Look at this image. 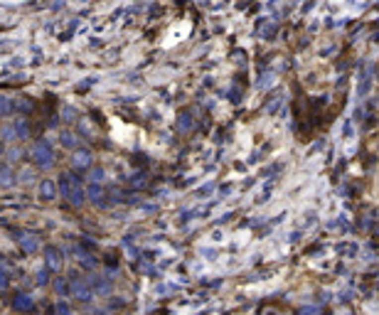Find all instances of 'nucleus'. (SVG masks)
<instances>
[{
    "label": "nucleus",
    "instance_id": "1",
    "mask_svg": "<svg viewBox=\"0 0 379 315\" xmlns=\"http://www.w3.org/2000/svg\"><path fill=\"white\" fill-rule=\"evenodd\" d=\"M69 293H71V298H76V301H81V303H89V301L94 298V288H91V283L81 281L76 273H74V278L69 281Z\"/></svg>",
    "mask_w": 379,
    "mask_h": 315
},
{
    "label": "nucleus",
    "instance_id": "8",
    "mask_svg": "<svg viewBox=\"0 0 379 315\" xmlns=\"http://www.w3.org/2000/svg\"><path fill=\"white\" fill-rule=\"evenodd\" d=\"M50 315H55V313H50Z\"/></svg>",
    "mask_w": 379,
    "mask_h": 315
},
{
    "label": "nucleus",
    "instance_id": "5",
    "mask_svg": "<svg viewBox=\"0 0 379 315\" xmlns=\"http://www.w3.org/2000/svg\"><path fill=\"white\" fill-rule=\"evenodd\" d=\"M55 288H57L60 296H66V281H64V278H57V281H55Z\"/></svg>",
    "mask_w": 379,
    "mask_h": 315
},
{
    "label": "nucleus",
    "instance_id": "6",
    "mask_svg": "<svg viewBox=\"0 0 379 315\" xmlns=\"http://www.w3.org/2000/svg\"><path fill=\"white\" fill-rule=\"evenodd\" d=\"M42 192H45V194H55V188H52L50 183H45V188H42Z\"/></svg>",
    "mask_w": 379,
    "mask_h": 315
},
{
    "label": "nucleus",
    "instance_id": "3",
    "mask_svg": "<svg viewBox=\"0 0 379 315\" xmlns=\"http://www.w3.org/2000/svg\"><path fill=\"white\" fill-rule=\"evenodd\" d=\"M47 266H52V271H60V266H62V258H60L57 249H47Z\"/></svg>",
    "mask_w": 379,
    "mask_h": 315
},
{
    "label": "nucleus",
    "instance_id": "4",
    "mask_svg": "<svg viewBox=\"0 0 379 315\" xmlns=\"http://www.w3.org/2000/svg\"><path fill=\"white\" fill-rule=\"evenodd\" d=\"M55 315H71V306L66 303V301H57V306H55Z\"/></svg>",
    "mask_w": 379,
    "mask_h": 315
},
{
    "label": "nucleus",
    "instance_id": "2",
    "mask_svg": "<svg viewBox=\"0 0 379 315\" xmlns=\"http://www.w3.org/2000/svg\"><path fill=\"white\" fill-rule=\"evenodd\" d=\"M10 306H12L15 313H32L35 311V298L27 296V293H15L12 301H10Z\"/></svg>",
    "mask_w": 379,
    "mask_h": 315
},
{
    "label": "nucleus",
    "instance_id": "7",
    "mask_svg": "<svg viewBox=\"0 0 379 315\" xmlns=\"http://www.w3.org/2000/svg\"><path fill=\"white\" fill-rule=\"evenodd\" d=\"M7 286V278H5V273H0V288H5Z\"/></svg>",
    "mask_w": 379,
    "mask_h": 315
}]
</instances>
